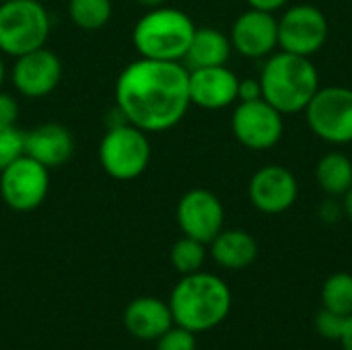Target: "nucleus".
I'll return each instance as SVG.
<instances>
[{
	"label": "nucleus",
	"mask_w": 352,
	"mask_h": 350,
	"mask_svg": "<svg viewBox=\"0 0 352 350\" xmlns=\"http://www.w3.org/2000/svg\"><path fill=\"white\" fill-rule=\"evenodd\" d=\"M248 198L252 206L264 215H283L297 202L299 182L287 167L270 163L252 175L248 184Z\"/></svg>",
	"instance_id": "13"
},
{
	"label": "nucleus",
	"mask_w": 352,
	"mask_h": 350,
	"mask_svg": "<svg viewBox=\"0 0 352 350\" xmlns=\"http://www.w3.org/2000/svg\"><path fill=\"white\" fill-rule=\"evenodd\" d=\"M136 2L144 8H157V6H165L169 0H136Z\"/></svg>",
	"instance_id": "33"
},
{
	"label": "nucleus",
	"mask_w": 352,
	"mask_h": 350,
	"mask_svg": "<svg viewBox=\"0 0 352 350\" xmlns=\"http://www.w3.org/2000/svg\"><path fill=\"white\" fill-rule=\"evenodd\" d=\"M111 0H68L70 21L85 31H97L105 27L111 19Z\"/></svg>",
	"instance_id": "21"
},
{
	"label": "nucleus",
	"mask_w": 352,
	"mask_h": 350,
	"mask_svg": "<svg viewBox=\"0 0 352 350\" xmlns=\"http://www.w3.org/2000/svg\"><path fill=\"white\" fill-rule=\"evenodd\" d=\"M62 60L50 47H37L14 58L10 68V80L27 99H41L56 91L62 80Z\"/></svg>",
	"instance_id": "12"
},
{
	"label": "nucleus",
	"mask_w": 352,
	"mask_h": 350,
	"mask_svg": "<svg viewBox=\"0 0 352 350\" xmlns=\"http://www.w3.org/2000/svg\"><path fill=\"white\" fill-rule=\"evenodd\" d=\"M175 219L186 237L208 245L225 227V206L214 192L194 188L179 198Z\"/></svg>",
	"instance_id": "11"
},
{
	"label": "nucleus",
	"mask_w": 352,
	"mask_h": 350,
	"mask_svg": "<svg viewBox=\"0 0 352 350\" xmlns=\"http://www.w3.org/2000/svg\"><path fill=\"white\" fill-rule=\"evenodd\" d=\"M322 305L338 316H352V274L334 272L322 285Z\"/></svg>",
	"instance_id": "22"
},
{
	"label": "nucleus",
	"mask_w": 352,
	"mask_h": 350,
	"mask_svg": "<svg viewBox=\"0 0 352 350\" xmlns=\"http://www.w3.org/2000/svg\"><path fill=\"white\" fill-rule=\"evenodd\" d=\"M190 105V70L182 62L138 58L116 80L122 120L146 134L175 128Z\"/></svg>",
	"instance_id": "1"
},
{
	"label": "nucleus",
	"mask_w": 352,
	"mask_h": 350,
	"mask_svg": "<svg viewBox=\"0 0 352 350\" xmlns=\"http://www.w3.org/2000/svg\"><path fill=\"white\" fill-rule=\"evenodd\" d=\"M229 39L233 52L243 58H268L278 47V19L274 12L248 8L235 19Z\"/></svg>",
	"instance_id": "14"
},
{
	"label": "nucleus",
	"mask_w": 352,
	"mask_h": 350,
	"mask_svg": "<svg viewBox=\"0 0 352 350\" xmlns=\"http://www.w3.org/2000/svg\"><path fill=\"white\" fill-rule=\"evenodd\" d=\"M330 35L326 14L314 4H295L278 19V47L297 56L311 58Z\"/></svg>",
	"instance_id": "10"
},
{
	"label": "nucleus",
	"mask_w": 352,
	"mask_h": 350,
	"mask_svg": "<svg viewBox=\"0 0 352 350\" xmlns=\"http://www.w3.org/2000/svg\"><path fill=\"white\" fill-rule=\"evenodd\" d=\"M262 97L283 116L301 113L318 93L320 74L311 58L291 52H274L260 70Z\"/></svg>",
	"instance_id": "3"
},
{
	"label": "nucleus",
	"mask_w": 352,
	"mask_h": 350,
	"mask_svg": "<svg viewBox=\"0 0 352 350\" xmlns=\"http://www.w3.org/2000/svg\"><path fill=\"white\" fill-rule=\"evenodd\" d=\"M173 326L169 303L157 297H138L124 309V328L136 340H157Z\"/></svg>",
	"instance_id": "17"
},
{
	"label": "nucleus",
	"mask_w": 352,
	"mask_h": 350,
	"mask_svg": "<svg viewBox=\"0 0 352 350\" xmlns=\"http://www.w3.org/2000/svg\"><path fill=\"white\" fill-rule=\"evenodd\" d=\"M23 153L47 169L64 165L74 153L70 130L56 122H45L29 132H23Z\"/></svg>",
	"instance_id": "16"
},
{
	"label": "nucleus",
	"mask_w": 352,
	"mask_h": 350,
	"mask_svg": "<svg viewBox=\"0 0 352 350\" xmlns=\"http://www.w3.org/2000/svg\"><path fill=\"white\" fill-rule=\"evenodd\" d=\"M309 130L328 144L352 142V89L351 87H320L305 107Z\"/></svg>",
	"instance_id": "7"
},
{
	"label": "nucleus",
	"mask_w": 352,
	"mask_h": 350,
	"mask_svg": "<svg viewBox=\"0 0 352 350\" xmlns=\"http://www.w3.org/2000/svg\"><path fill=\"white\" fill-rule=\"evenodd\" d=\"M50 192V169L31 159L19 155L0 171V196L14 212H31L43 204Z\"/></svg>",
	"instance_id": "8"
},
{
	"label": "nucleus",
	"mask_w": 352,
	"mask_h": 350,
	"mask_svg": "<svg viewBox=\"0 0 352 350\" xmlns=\"http://www.w3.org/2000/svg\"><path fill=\"white\" fill-rule=\"evenodd\" d=\"M342 344V350H352V316L346 318L344 322V330H342V336L338 340Z\"/></svg>",
	"instance_id": "31"
},
{
	"label": "nucleus",
	"mask_w": 352,
	"mask_h": 350,
	"mask_svg": "<svg viewBox=\"0 0 352 350\" xmlns=\"http://www.w3.org/2000/svg\"><path fill=\"white\" fill-rule=\"evenodd\" d=\"M196 25L179 8L157 6L146 8L132 31V43L140 58L184 62V56L194 37Z\"/></svg>",
	"instance_id": "4"
},
{
	"label": "nucleus",
	"mask_w": 352,
	"mask_h": 350,
	"mask_svg": "<svg viewBox=\"0 0 352 350\" xmlns=\"http://www.w3.org/2000/svg\"><path fill=\"white\" fill-rule=\"evenodd\" d=\"M171 264L173 268L184 276V274H194L202 270L206 262V243L192 239V237H182L173 243L171 248Z\"/></svg>",
	"instance_id": "23"
},
{
	"label": "nucleus",
	"mask_w": 352,
	"mask_h": 350,
	"mask_svg": "<svg viewBox=\"0 0 352 350\" xmlns=\"http://www.w3.org/2000/svg\"><path fill=\"white\" fill-rule=\"evenodd\" d=\"M23 155V132L16 126L0 124V171Z\"/></svg>",
	"instance_id": "24"
},
{
	"label": "nucleus",
	"mask_w": 352,
	"mask_h": 350,
	"mask_svg": "<svg viewBox=\"0 0 352 350\" xmlns=\"http://www.w3.org/2000/svg\"><path fill=\"white\" fill-rule=\"evenodd\" d=\"M99 163L118 182L140 177L151 163L148 134L128 122L111 126L99 142Z\"/></svg>",
	"instance_id": "6"
},
{
	"label": "nucleus",
	"mask_w": 352,
	"mask_h": 350,
	"mask_svg": "<svg viewBox=\"0 0 352 350\" xmlns=\"http://www.w3.org/2000/svg\"><path fill=\"white\" fill-rule=\"evenodd\" d=\"M231 52H233V45H231L229 35H225L223 31L214 27H196L182 64L188 70L227 66Z\"/></svg>",
	"instance_id": "19"
},
{
	"label": "nucleus",
	"mask_w": 352,
	"mask_h": 350,
	"mask_svg": "<svg viewBox=\"0 0 352 350\" xmlns=\"http://www.w3.org/2000/svg\"><path fill=\"white\" fill-rule=\"evenodd\" d=\"M316 184L330 198H342L352 188V161L338 151L326 153L316 165Z\"/></svg>",
	"instance_id": "20"
},
{
	"label": "nucleus",
	"mask_w": 352,
	"mask_h": 350,
	"mask_svg": "<svg viewBox=\"0 0 352 350\" xmlns=\"http://www.w3.org/2000/svg\"><path fill=\"white\" fill-rule=\"evenodd\" d=\"M320 219L324 223H336L342 215H344V208H342V202H338V198H330L326 202H322L320 210H318Z\"/></svg>",
	"instance_id": "29"
},
{
	"label": "nucleus",
	"mask_w": 352,
	"mask_h": 350,
	"mask_svg": "<svg viewBox=\"0 0 352 350\" xmlns=\"http://www.w3.org/2000/svg\"><path fill=\"white\" fill-rule=\"evenodd\" d=\"M52 29L50 14L41 0H4L0 4V52L23 56L43 47Z\"/></svg>",
	"instance_id": "5"
},
{
	"label": "nucleus",
	"mask_w": 352,
	"mask_h": 350,
	"mask_svg": "<svg viewBox=\"0 0 352 350\" xmlns=\"http://www.w3.org/2000/svg\"><path fill=\"white\" fill-rule=\"evenodd\" d=\"M256 99H264L260 78H239L237 101H256Z\"/></svg>",
	"instance_id": "28"
},
{
	"label": "nucleus",
	"mask_w": 352,
	"mask_h": 350,
	"mask_svg": "<svg viewBox=\"0 0 352 350\" xmlns=\"http://www.w3.org/2000/svg\"><path fill=\"white\" fill-rule=\"evenodd\" d=\"M4 78H6V66H4V58H2V52H0V89H2Z\"/></svg>",
	"instance_id": "34"
},
{
	"label": "nucleus",
	"mask_w": 352,
	"mask_h": 350,
	"mask_svg": "<svg viewBox=\"0 0 352 350\" xmlns=\"http://www.w3.org/2000/svg\"><path fill=\"white\" fill-rule=\"evenodd\" d=\"M245 2L250 4V8H258V10H266V12H276L289 0H245Z\"/></svg>",
	"instance_id": "30"
},
{
	"label": "nucleus",
	"mask_w": 352,
	"mask_h": 350,
	"mask_svg": "<svg viewBox=\"0 0 352 350\" xmlns=\"http://www.w3.org/2000/svg\"><path fill=\"white\" fill-rule=\"evenodd\" d=\"M173 324L194 334L214 330L231 314L233 295L229 285L210 272L184 274L169 295Z\"/></svg>",
	"instance_id": "2"
},
{
	"label": "nucleus",
	"mask_w": 352,
	"mask_h": 350,
	"mask_svg": "<svg viewBox=\"0 0 352 350\" xmlns=\"http://www.w3.org/2000/svg\"><path fill=\"white\" fill-rule=\"evenodd\" d=\"M19 116V103L10 93H4L0 89V124H10L14 126Z\"/></svg>",
	"instance_id": "27"
},
{
	"label": "nucleus",
	"mask_w": 352,
	"mask_h": 350,
	"mask_svg": "<svg viewBox=\"0 0 352 350\" xmlns=\"http://www.w3.org/2000/svg\"><path fill=\"white\" fill-rule=\"evenodd\" d=\"M344 322L346 318L344 316H338L326 307H322L318 314H316V320H314V328L316 332L326 338V340H340L342 336V330H344Z\"/></svg>",
	"instance_id": "26"
},
{
	"label": "nucleus",
	"mask_w": 352,
	"mask_h": 350,
	"mask_svg": "<svg viewBox=\"0 0 352 350\" xmlns=\"http://www.w3.org/2000/svg\"><path fill=\"white\" fill-rule=\"evenodd\" d=\"M239 78L227 66L190 70V101L202 109H225L237 103Z\"/></svg>",
	"instance_id": "15"
},
{
	"label": "nucleus",
	"mask_w": 352,
	"mask_h": 350,
	"mask_svg": "<svg viewBox=\"0 0 352 350\" xmlns=\"http://www.w3.org/2000/svg\"><path fill=\"white\" fill-rule=\"evenodd\" d=\"M157 350H198L196 334L173 324L163 336L157 338Z\"/></svg>",
	"instance_id": "25"
},
{
	"label": "nucleus",
	"mask_w": 352,
	"mask_h": 350,
	"mask_svg": "<svg viewBox=\"0 0 352 350\" xmlns=\"http://www.w3.org/2000/svg\"><path fill=\"white\" fill-rule=\"evenodd\" d=\"M208 245L212 260L225 270H243L258 258V241L243 229H223Z\"/></svg>",
	"instance_id": "18"
},
{
	"label": "nucleus",
	"mask_w": 352,
	"mask_h": 350,
	"mask_svg": "<svg viewBox=\"0 0 352 350\" xmlns=\"http://www.w3.org/2000/svg\"><path fill=\"white\" fill-rule=\"evenodd\" d=\"M231 132L250 151H268L285 134V116L264 99L239 101L231 116Z\"/></svg>",
	"instance_id": "9"
},
{
	"label": "nucleus",
	"mask_w": 352,
	"mask_h": 350,
	"mask_svg": "<svg viewBox=\"0 0 352 350\" xmlns=\"http://www.w3.org/2000/svg\"><path fill=\"white\" fill-rule=\"evenodd\" d=\"M342 208H344V217L352 223V188L342 196Z\"/></svg>",
	"instance_id": "32"
}]
</instances>
